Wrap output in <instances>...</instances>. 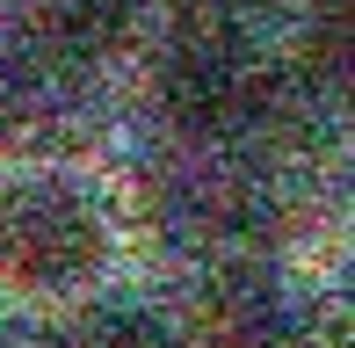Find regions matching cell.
<instances>
[{
  "mask_svg": "<svg viewBox=\"0 0 355 348\" xmlns=\"http://www.w3.org/2000/svg\"><path fill=\"white\" fill-rule=\"evenodd\" d=\"M102 211L73 182H8L0 189V276L22 290H80L102 268Z\"/></svg>",
  "mask_w": 355,
  "mask_h": 348,
  "instance_id": "1",
  "label": "cell"
},
{
  "mask_svg": "<svg viewBox=\"0 0 355 348\" xmlns=\"http://www.w3.org/2000/svg\"><path fill=\"white\" fill-rule=\"evenodd\" d=\"M159 102L182 131L225 138V131H254V123L283 116V87L247 58V44L218 22H196L159 66Z\"/></svg>",
  "mask_w": 355,
  "mask_h": 348,
  "instance_id": "2",
  "label": "cell"
},
{
  "mask_svg": "<svg viewBox=\"0 0 355 348\" xmlns=\"http://www.w3.org/2000/svg\"><path fill=\"white\" fill-rule=\"evenodd\" d=\"M196 334L211 348H297V305L268 268H225L196 305Z\"/></svg>",
  "mask_w": 355,
  "mask_h": 348,
  "instance_id": "3",
  "label": "cell"
},
{
  "mask_svg": "<svg viewBox=\"0 0 355 348\" xmlns=\"http://www.w3.org/2000/svg\"><path fill=\"white\" fill-rule=\"evenodd\" d=\"M44 37H51L66 58H109L123 37H131V0H51Z\"/></svg>",
  "mask_w": 355,
  "mask_h": 348,
  "instance_id": "4",
  "label": "cell"
},
{
  "mask_svg": "<svg viewBox=\"0 0 355 348\" xmlns=\"http://www.w3.org/2000/svg\"><path fill=\"white\" fill-rule=\"evenodd\" d=\"M80 348H167V327L138 305H94L80 327Z\"/></svg>",
  "mask_w": 355,
  "mask_h": 348,
  "instance_id": "5",
  "label": "cell"
},
{
  "mask_svg": "<svg viewBox=\"0 0 355 348\" xmlns=\"http://www.w3.org/2000/svg\"><path fill=\"white\" fill-rule=\"evenodd\" d=\"M182 8H196V15H211V8H218V0H182Z\"/></svg>",
  "mask_w": 355,
  "mask_h": 348,
  "instance_id": "6",
  "label": "cell"
},
{
  "mask_svg": "<svg viewBox=\"0 0 355 348\" xmlns=\"http://www.w3.org/2000/svg\"><path fill=\"white\" fill-rule=\"evenodd\" d=\"M0 131H8V109H0Z\"/></svg>",
  "mask_w": 355,
  "mask_h": 348,
  "instance_id": "7",
  "label": "cell"
}]
</instances>
